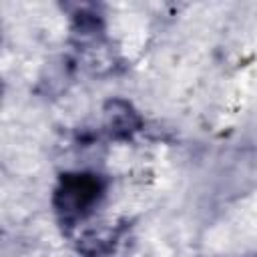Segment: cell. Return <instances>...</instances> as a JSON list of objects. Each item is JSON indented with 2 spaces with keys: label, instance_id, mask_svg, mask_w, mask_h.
<instances>
[{
  "label": "cell",
  "instance_id": "2",
  "mask_svg": "<svg viewBox=\"0 0 257 257\" xmlns=\"http://www.w3.org/2000/svg\"><path fill=\"white\" fill-rule=\"evenodd\" d=\"M104 116H106V126L116 137H128L141 126V116L124 100H110L106 104Z\"/></svg>",
  "mask_w": 257,
  "mask_h": 257
},
{
  "label": "cell",
  "instance_id": "1",
  "mask_svg": "<svg viewBox=\"0 0 257 257\" xmlns=\"http://www.w3.org/2000/svg\"><path fill=\"white\" fill-rule=\"evenodd\" d=\"M100 195L98 179L92 175H66L56 189L54 205L56 211L66 219H78L92 209Z\"/></svg>",
  "mask_w": 257,
  "mask_h": 257
}]
</instances>
